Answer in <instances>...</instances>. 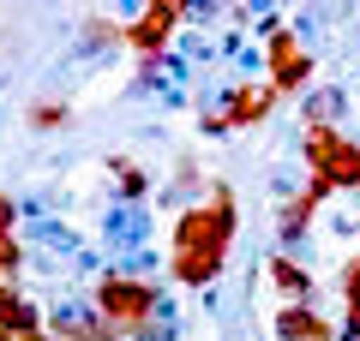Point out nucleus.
<instances>
[{
  "label": "nucleus",
  "instance_id": "f257e3e1",
  "mask_svg": "<svg viewBox=\"0 0 360 341\" xmlns=\"http://www.w3.org/2000/svg\"><path fill=\"white\" fill-rule=\"evenodd\" d=\"M229 240H234V192L210 186L205 203L174 215V246H168V276L180 288H210L229 264Z\"/></svg>",
  "mask_w": 360,
  "mask_h": 341
},
{
  "label": "nucleus",
  "instance_id": "f03ea898",
  "mask_svg": "<svg viewBox=\"0 0 360 341\" xmlns=\"http://www.w3.org/2000/svg\"><path fill=\"white\" fill-rule=\"evenodd\" d=\"M90 305L115 323V335H139V329H150L156 312H162V288H150V281L132 276V269H103L96 288H90Z\"/></svg>",
  "mask_w": 360,
  "mask_h": 341
},
{
  "label": "nucleus",
  "instance_id": "7ed1b4c3",
  "mask_svg": "<svg viewBox=\"0 0 360 341\" xmlns=\"http://www.w3.org/2000/svg\"><path fill=\"white\" fill-rule=\"evenodd\" d=\"M307 168H312V180L330 186V192H354L360 186V150L336 126H307Z\"/></svg>",
  "mask_w": 360,
  "mask_h": 341
},
{
  "label": "nucleus",
  "instance_id": "20e7f679",
  "mask_svg": "<svg viewBox=\"0 0 360 341\" xmlns=\"http://www.w3.org/2000/svg\"><path fill=\"white\" fill-rule=\"evenodd\" d=\"M180 18H186V6H174V0H156V6H144L139 18H127V25H120V48H132L144 66H156V60H162V48H174Z\"/></svg>",
  "mask_w": 360,
  "mask_h": 341
},
{
  "label": "nucleus",
  "instance_id": "39448f33",
  "mask_svg": "<svg viewBox=\"0 0 360 341\" xmlns=\"http://www.w3.org/2000/svg\"><path fill=\"white\" fill-rule=\"evenodd\" d=\"M270 108H276V90H270V84H246V90H229V102L205 114V132H229V126H258V120H264Z\"/></svg>",
  "mask_w": 360,
  "mask_h": 341
},
{
  "label": "nucleus",
  "instance_id": "423d86ee",
  "mask_svg": "<svg viewBox=\"0 0 360 341\" xmlns=\"http://www.w3.org/2000/svg\"><path fill=\"white\" fill-rule=\"evenodd\" d=\"M49 335L54 341H120L115 323H108L96 305H78V300H60L49 312Z\"/></svg>",
  "mask_w": 360,
  "mask_h": 341
},
{
  "label": "nucleus",
  "instance_id": "0eeeda50",
  "mask_svg": "<svg viewBox=\"0 0 360 341\" xmlns=\"http://www.w3.org/2000/svg\"><path fill=\"white\" fill-rule=\"evenodd\" d=\"M307 78H312V54L300 48L295 36L276 30V36H270V78H264V84L276 90V96H288V90H300Z\"/></svg>",
  "mask_w": 360,
  "mask_h": 341
},
{
  "label": "nucleus",
  "instance_id": "6e6552de",
  "mask_svg": "<svg viewBox=\"0 0 360 341\" xmlns=\"http://www.w3.org/2000/svg\"><path fill=\"white\" fill-rule=\"evenodd\" d=\"M25 329H49V317L18 293V281H0V341L25 335Z\"/></svg>",
  "mask_w": 360,
  "mask_h": 341
},
{
  "label": "nucleus",
  "instance_id": "1a4fd4ad",
  "mask_svg": "<svg viewBox=\"0 0 360 341\" xmlns=\"http://www.w3.org/2000/svg\"><path fill=\"white\" fill-rule=\"evenodd\" d=\"M276 341H336V329L312 305H283L276 312Z\"/></svg>",
  "mask_w": 360,
  "mask_h": 341
},
{
  "label": "nucleus",
  "instance_id": "9d476101",
  "mask_svg": "<svg viewBox=\"0 0 360 341\" xmlns=\"http://www.w3.org/2000/svg\"><path fill=\"white\" fill-rule=\"evenodd\" d=\"M264 276L276 281V293H288V305H307V300H312V276L295 264V258H283V252H276V258L264 264Z\"/></svg>",
  "mask_w": 360,
  "mask_h": 341
},
{
  "label": "nucleus",
  "instance_id": "9b49d317",
  "mask_svg": "<svg viewBox=\"0 0 360 341\" xmlns=\"http://www.w3.org/2000/svg\"><path fill=\"white\" fill-rule=\"evenodd\" d=\"M108 174H115V186H120V198H127V203H139L144 192H150L144 168H139V162H127V156H108Z\"/></svg>",
  "mask_w": 360,
  "mask_h": 341
},
{
  "label": "nucleus",
  "instance_id": "f8f14e48",
  "mask_svg": "<svg viewBox=\"0 0 360 341\" xmlns=\"http://www.w3.org/2000/svg\"><path fill=\"white\" fill-rule=\"evenodd\" d=\"M25 269V240L18 234H0V281H13Z\"/></svg>",
  "mask_w": 360,
  "mask_h": 341
},
{
  "label": "nucleus",
  "instance_id": "ddd939ff",
  "mask_svg": "<svg viewBox=\"0 0 360 341\" xmlns=\"http://www.w3.org/2000/svg\"><path fill=\"white\" fill-rule=\"evenodd\" d=\"M66 120V102H37V108H30V126L37 132H54Z\"/></svg>",
  "mask_w": 360,
  "mask_h": 341
},
{
  "label": "nucleus",
  "instance_id": "4468645a",
  "mask_svg": "<svg viewBox=\"0 0 360 341\" xmlns=\"http://www.w3.org/2000/svg\"><path fill=\"white\" fill-rule=\"evenodd\" d=\"M342 300H348V312H360V258L342 264Z\"/></svg>",
  "mask_w": 360,
  "mask_h": 341
},
{
  "label": "nucleus",
  "instance_id": "2eb2a0df",
  "mask_svg": "<svg viewBox=\"0 0 360 341\" xmlns=\"http://www.w3.org/2000/svg\"><path fill=\"white\" fill-rule=\"evenodd\" d=\"M13 227H18V203L0 198V234H13Z\"/></svg>",
  "mask_w": 360,
  "mask_h": 341
},
{
  "label": "nucleus",
  "instance_id": "dca6fc26",
  "mask_svg": "<svg viewBox=\"0 0 360 341\" xmlns=\"http://www.w3.org/2000/svg\"><path fill=\"white\" fill-rule=\"evenodd\" d=\"M13 341H54L49 329H25V335H13Z\"/></svg>",
  "mask_w": 360,
  "mask_h": 341
},
{
  "label": "nucleus",
  "instance_id": "f3484780",
  "mask_svg": "<svg viewBox=\"0 0 360 341\" xmlns=\"http://www.w3.org/2000/svg\"><path fill=\"white\" fill-rule=\"evenodd\" d=\"M348 341H360V312H348Z\"/></svg>",
  "mask_w": 360,
  "mask_h": 341
}]
</instances>
